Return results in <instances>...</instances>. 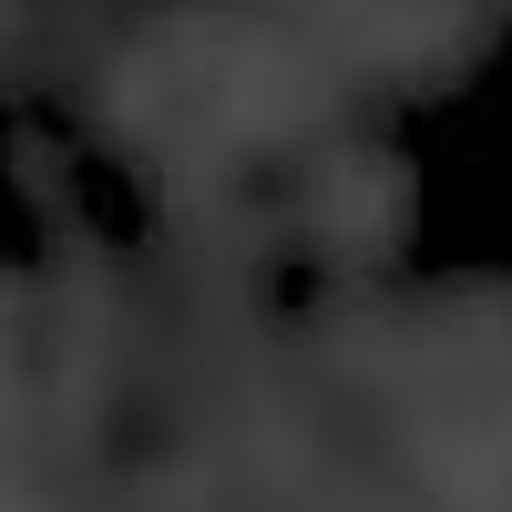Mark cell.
<instances>
[{
    "label": "cell",
    "instance_id": "cell-1",
    "mask_svg": "<svg viewBox=\"0 0 512 512\" xmlns=\"http://www.w3.org/2000/svg\"><path fill=\"white\" fill-rule=\"evenodd\" d=\"M400 205H410V175H400L390 154H338L328 164V226L338 236H379Z\"/></svg>",
    "mask_w": 512,
    "mask_h": 512
}]
</instances>
